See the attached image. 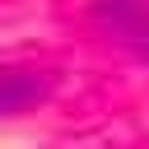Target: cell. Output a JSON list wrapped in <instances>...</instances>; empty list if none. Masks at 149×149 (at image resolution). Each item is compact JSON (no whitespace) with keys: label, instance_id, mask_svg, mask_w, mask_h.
<instances>
[{"label":"cell","instance_id":"obj_1","mask_svg":"<svg viewBox=\"0 0 149 149\" xmlns=\"http://www.w3.org/2000/svg\"><path fill=\"white\" fill-rule=\"evenodd\" d=\"M47 93H51V74L47 70H0V116L37 107Z\"/></svg>","mask_w":149,"mask_h":149},{"label":"cell","instance_id":"obj_2","mask_svg":"<svg viewBox=\"0 0 149 149\" xmlns=\"http://www.w3.org/2000/svg\"><path fill=\"white\" fill-rule=\"evenodd\" d=\"M107 23L116 28L121 42H130V47H140V51L149 56V9H144V5H135V0H116V5L107 9Z\"/></svg>","mask_w":149,"mask_h":149}]
</instances>
